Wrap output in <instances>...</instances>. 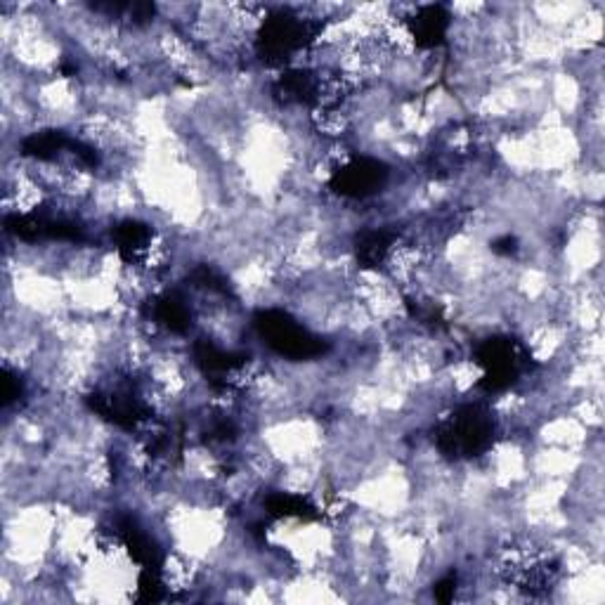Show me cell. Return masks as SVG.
<instances>
[{
    "mask_svg": "<svg viewBox=\"0 0 605 605\" xmlns=\"http://www.w3.org/2000/svg\"><path fill=\"white\" fill-rule=\"evenodd\" d=\"M494 442V419L483 405H464L435 431V445L447 459H473Z\"/></svg>",
    "mask_w": 605,
    "mask_h": 605,
    "instance_id": "6da1fadb",
    "label": "cell"
},
{
    "mask_svg": "<svg viewBox=\"0 0 605 605\" xmlns=\"http://www.w3.org/2000/svg\"><path fill=\"white\" fill-rule=\"evenodd\" d=\"M322 24L291 10H277L265 17L258 31L256 52L265 64H284L320 36Z\"/></svg>",
    "mask_w": 605,
    "mask_h": 605,
    "instance_id": "7a4b0ae2",
    "label": "cell"
},
{
    "mask_svg": "<svg viewBox=\"0 0 605 605\" xmlns=\"http://www.w3.org/2000/svg\"><path fill=\"white\" fill-rule=\"evenodd\" d=\"M253 327L277 355L289 360H312L329 350L320 336L310 334L303 324L282 310H260L253 317Z\"/></svg>",
    "mask_w": 605,
    "mask_h": 605,
    "instance_id": "3957f363",
    "label": "cell"
},
{
    "mask_svg": "<svg viewBox=\"0 0 605 605\" xmlns=\"http://www.w3.org/2000/svg\"><path fill=\"white\" fill-rule=\"evenodd\" d=\"M476 362L483 367V379L478 386L485 393H504L518 381L520 372L530 364V355L511 338L494 336L480 343Z\"/></svg>",
    "mask_w": 605,
    "mask_h": 605,
    "instance_id": "277c9868",
    "label": "cell"
},
{
    "mask_svg": "<svg viewBox=\"0 0 605 605\" xmlns=\"http://www.w3.org/2000/svg\"><path fill=\"white\" fill-rule=\"evenodd\" d=\"M386 182L388 166L372 156H360L334 171L329 178V187L346 199H367L383 190Z\"/></svg>",
    "mask_w": 605,
    "mask_h": 605,
    "instance_id": "5b68a950",
    "label": "cell"
},
{
    "mask_svg": "<svg viewBox=\"0 0 605 605\" xmlns=\"http://www.w3.org/2000/svg\"><path fill=\"white\" fill-rule=\"evenodd\" d=\"M86 402L104 421H109V424L119 428H126V431H133L135 426H140L142 421H147L149 416H152V409L145 405V400H142L140 395L135 393V388L128 386V383L114 388L112 393L88 395Z\"/></svg>",
    "mask_w": 605,
    "mask_h": 605,
    "instance_id": "8992f818",
    "label": "cell"
},
{
    "mask_svg": "<svg viewBox=\"0 0 605 605\" xmlns=\"http://www.w3.org/2000/svg\"><path fill=\"white\" fill-rule=\"evenodd\" d=\"M116 535L121 537L130 558H133L140 568L164 570V554H161L156 542L147 537V532L142 530L133 518H121L119 525H116Z\"/></svg>",
    "mask_w": 605,
    "mask_h": 605,
    "instance_id": "52a82bcc",
    "label": "cell"
},
{
    "mask_svg": "<svg viewBox=\"0 0 605 605\" xmlns=\"http://www.w3.org/2000/svg\"><path fill=\"white\" fill-rule=\"evenodd\" d=\"M447 29H450V12H447L445 5H424L409 19V31H412L414 43L426 50L445 43Z\"/></svg>",
    "mask_w": 605,
    "mask_h": 605,
    "instance_id": "ba28073f",
    "label": "cell"
},
{
    "mask_svg": "<svg viewBox=\"0 0 605 605\" xmlns=\"http://www.w3.org/2000/svg\"><path fill=\"white\" fill-rule=\"evenodd\" d=\"M246 357L244 353H227V350L213 346L211 341H199L194 346V362L213 383L227 381L225 376L237 372L239 367H244Z\"/></svg>",
    "mask_w": 605,
    "mask_h": 605,
    "instance_id": "9c48e42d",
    "label": "cell"
},
{
    "mask_svg": "<svg viewBox=\"0 0 605 605\" xmlns=\"http://www.w3.org/2000/svg\"><path fill=\"white\" fill-rule=\"evenodd\" d=\"M114 242L121 258L128 260V263H135L152 246V227L140 223V220H123V223L116 225Z\"/></svg>",
    "mask_w": 605,
    "mask_h": 605,
    "instance_id": "30bf717a",
    "label": "cell"
},
{
    "mask_svg": "<svg viewBox=\"0 0 605 605\" xmlns=\"http://www.w3.org/2000/svg\"><path fill=\"white\" fill-rule=\"evenodd\" d=\"M395 244V232L390 230H367L355 239V256L360 268L376 270L386 263L390 249Z\"/></svg>",
    "mask_w": 605,
    "mask_h": 605,
    "instance_id": "8fae6325",
    "label": "cell"
},
{
    "mask_svg": "<svg viewBox=\"0 0 605 605\" xmlns=\"http://www.w3.org/2000/svg\"><path fill=\"white\" fill-rule=\"evenodd\" d=\"M152 315L156 322L164 324V327L168 331H173V334H185L192 324V315H190V308H187L185 298L175 294V291H168V294L156 298Z\"/></svg>",
    "mask_w": 605,
    "mask_h": 605,
    "instance_id": "7c38bea8",
    "label": "cell"
},
{
    "mask_svg": "<svg viewBox=\"0 0 605 605\" xmlns=\"http://www.w3.org/2000/svg\"><path fill=\"white\" fill-rule=\"evenodd\" d=\"M69 145L71 138H67L62 130H43V133L29 135L22 142V154L38 161H50L60 152H69Z\"/></svg>",
    "mask_w": 605,
    "mask_h": 605,
    "instance_id": "4fadbf2b",
    "label": "cell"
},
{
    "mask_svg": "<svg viewBox=\"0 0 605 605\" xmlns=\"http://www.w3.org/2000/svg\"><path fill=\"white\" fill-rule=\"evenodd\" d=\"M265 509L275 518H301V520H315L320 518V511L312 506L308 499L298 497V494L275 492L265 499Z\"/></svg>",
    "mask_w": 605,
    "mask_h": 605,
    "instance_id": "5bb4252c",
    "label": "cell"
},
{
    "mask_svg": "<svg viewBox=\"0 0 605 605\" xmlns=\"http://www.w3.org/2000/svg\"><path fill=\"white\" fill-rule=\"evenodd\" d=\"M164 598V582H161V570L142 568L138 580V601L156 603Z\"/></svg>",
    "mask_w": 605,
    "mask_h": 605,
    "instance_id": "9a60e30c",
    "label": "cell"
},
{
    "mask_svg": "<svg viewBox=\"0 0 605 605\" xmlns=\"http://www.w3.org/2000/svg\"><path fill=\"white\" fill-rule=\"evenodd\" d=\"M192 282L194 286H199V289L211 291V294H223V296L230 294V286H227L225 279L213 268H208V265H201V268L192 272Z\"/></svg>",
    "mask_w": 605,
    "mask_h": 605,
    "instance_id": "2e32d148",
    "label": "cell"
},
{
    "mask_svg": "<svg viewBox=\"0 0 605 605\" xmlns=\"http://www.w3.org/2000/svg\"><path fill=\"white\" fill-rule=\"evenodd\" d=\"M24 395V383L12 369H3V405L10 407L12 402H17Z\"/></svg>",
    "mask_w": 605,
    "mask_h": 605,
    "instance_id": "e0dca14e",
    "label": "cell"
},
{
    "mask_svg": "<svg viewBox=\"0 0 605 605\" xmlns=\"http://www.w3.org/2000/svg\"><path fill=\"white\" fill-rule=\"evenodd\" d=\"M454 594H457V575H454V572H450V575H445L438 584H435V587H433V596H435V601L450 603L452 598H454Z\"/></svg>",
    "mask_w": 605,
    "mask_h": 605,
    "instance_id": "ac0fdd59",
    "label": "cell"
},
{
    "mask_svg": "<svg viewBox=\"0 0 605 605\" xmlns=\"http://www.w3.org/2000/svg\"><path fill=\"white\" fill-rule=\"evenodd\" d=\"M518 249V242L511 237V234H506V237H499L497 242H492V251L499 253V256H513Z\"/></svg>",
    "mask_w": 605,
    "mask_h": 605,
    "instance_id": "d6986e66",
    "label": "cell"
}]
</instances>
